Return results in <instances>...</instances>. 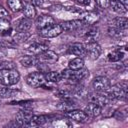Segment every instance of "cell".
<instances>
[{
	"mask_svg": "<svg viewBox=\"0 0 128 128\" xmlns=\"http://www.w3.org/2000/svg\"><path fill=\"white\" fill-rule=\"evenodd\" d=\"M37 66H38V68H39L40 72H42V73H47V72H49V67H48V64L43 63V62H38Z\"/></svg>",
	"mask_w": 128,
	"mask_h": 128,
	"instance_id": "36",
	"label": "cell"
},
{
	"mask_svg": "<svg viewBox=\"0 0 128 128\" xmlns=\"http://www.w3.org/2000/svg\"><path fill=\"white\" fill-rule=\"evenodd\" d=\"M92 86L95 91L98 92H106L111 86L110 80L105 76H97L92 81Z\"/></svg>",
	"mask_w": 128,
	"mask_h": 128,
	"instance_id": "8",
	"label": "cell"
},
{
	"mask_svg": "<svg viewBox=\"0 0 128 128\" xmlns=\"http://www.w3.org/2000/svg\"><path fill=\"white\" fill-rule=\"evenodd\" d=\"M84 25L85 23L82 20H70V21H65V22L60 23V26L64 32L77 31Z\"/></svg>",
	"mask_w": 128,
	"mask_h": 128,
	"instance_id": "11",
	"label": "cell"
},
{
	"mask_svg": "<svg viewBox=\"0 0 128 128\" xmlns=\"http://www.w3.org/2000/svg\"><path fill=\"white\" fill-rule=\"evenodd\" d=\"M30 37V33L28 32H16L13 35V41L17 44V43H23L26 40H28Z\"/></svg>",
	"mask_w": 128,
	"mask_h": 128,
	"instance_id": "29",
	"label": "cell"
},
{
	"mask_svg": "<svg viewBox=\"0 0 128 128\" xmlns=\"http://www.w3.org/2000/svg\"><path fill=\"white\" fill-rule=\"evenodd\" d=\"M7 5L10 8V10L14 12H19L23 10L25 3L22 0H7Z\"/></svg>",
	"mask_w": 128,
	"mask_h": 128,
	"instance_id": "24",
	"label": "cell"
},
{
	"mask_svg": "<svg viewBox=\"0 0 128 128\" xmlns=\"http://www.w3.org/2000/svg\"><path fill=\"white\" fill-rule=\"evenodd\" d=\"M32 26V19H29L27 17H23L18 20L16 23L15 29L17 32H27Z\"/></svg>",
	"mask_w": 128,
	"mask_h": 128,
	"instance_id": "16",
	"label": "cell"
},
{
	"mask_svg": "<svg viewBox=\"0 0 128 128\" xmlns=\"http://www.w3.org/2000/svg\"><path fill=\"white\" fill-rule=\"evenodd\" d=\"M45 79H46V81L51 82V83H58L61 80H63L62 76H61V73L60 72H56V71L47 72L45 74Z\"/></svg>",
	"mask_w": 128,
	"mask_h": 128,
	"instance_id": "26",
	"label": "cell"
},
{
	"mask_svg": "<svg viewBox=\"0 0 128 128\" xmlns=\"http://www.w3.org/2000/svg\"><path fill=\"white\" fill-rule=\"evenodd\" d=\"M20 79L19 72L14 69L0 70V84L5 86H11L16 84Z\"/></svg>",
	"mask_w": 128,
	"mask_h": 128,
	"instance_id": "2",
	"label": "cell"
},
{
	"mask_svg": "<svg viewBox=\"0 0 128 128\" xmlns=\"http://www.w3.org/2000/svg\"><path fill=\"white\" fill-rule=\"evenodd\" d=\"M15 64L11 61H1L0 62V70H5V69H14Z\"/></svg>",
	"mask_w": 128,
	"mask_h": 128,
	"instance_id": "34",
	"label": "cell"
},
{
	"mask_svg": "<svg viewBox=\"0 0 128 128\" xmlns=\"http://www.w3.org/2000/svg\"><path fill=\"white\" fill-rule=\"evenodd\" d=\"M99 36V29L96 26H90L89 28L86 29L84 33V38L86 39L87 42L95 41Z\"/></svg>",
	"mask_w": 128,
	"mask_h": 128,
	"instance_id": "20",
	"label": "cell"
},
{
	"mask_svg": "<svg viewBox=\"0 0 128 128\" xmlns=\"http://www.w3.org/2000/svg\"><path fill=\"white\" fill-rule=\"evenodd\" d=\"M48 120V117L45 115H33L30 119L28 127H36V126H41L45 124Z\"/></svg>",
	"mask_w": 128,
	"mask_h": 128,
	"instance_id": "23",
	"label": "cell"
},
{
	"mask_svg": "<svg viewBox=\"0 0 128 128\" xmlns=\"http://www.w3.org/2000/svg\"><path fill=\"white\" fill-rule=\"evenodd\" d=\"M127 25H128V20H127L126 17H120L119 16V17L114 18L110 22V26L118 28V29H121V30H126Z\"/></svg>",
	"mask_w": 128,
	"mask_h": 128,
	"instance_id": "22",
	"label": "cell"
},
{
	"mask_svg": "<svg viewBox=\"0 0 128 128\" xmlns=\"http://www.w3.org/2000/svg\"><path fill=\"white\" fill-rule=\"evenodd\" d=\"M72 94H73L72 91L67 90V89H59V90H57V91L55 92V95H56L58 98H60L61 100L72 98Z\"/></svg>",
	"mask_w": 128,
	"mask_h": 128,
	"instance_id": "31",
	"label": "cell"
},
{
	"mask_svg": "<svg viewBox=\"0 0 128 128\" xmlns=\"http://www.w3.org/2000/svg\"><path fill=\"white\" fill-rule=\"evenodd\" d=\"M76 106H77V104L72 98L63 99V100H61L60 103L57 104V109H59L61 111H64V112H67V111L76 109Z\"/></svg>",
	"mask_w": 128,
	"mask_h": 128,
	"instance_id": "17",
	"label": "cell"
},
{
	"mask_svg": "<svg viewBox=\"0 0 128 128\" xmlns=\"http://www.w3.org/2000/svg\"><path fill=\"white\" fill-rule=\"evenodd\" d=\"M96 4L100 7V8H108L109 5H110V0H95Z\"/></svg>",
	"mask_w": 128,
	"mask_h": 128,
	"instance_id": "35",
	"label": "cell"
},
{
	"mask_svg": "<svg viewBox=\"0 0 128 128\" xmlns=\"http://www.w3.org/2000/svg\"><path fill=\"white\" fill-rule=\"evenodd\" d=\"M33 116V113L28 108H24L23 110H20L15 117V122L18 124V126L21 127H28L31 117Z\"/></svg>",
	"mask_w": 128,
	"mask_h": 128,
	"instance_id": "7",
	"label": "cell"
},
{
	"mask_svg": "<svg viewBox=\"0 0 128 128\" xmlns=\"http://www.w3.org/2000/svg\"><path fill=\"white\" fill-rule=\"evenodd\" d=\"M68 52L72 55H75L77 57H83L86 55V51H85V46L82 43L76 42V43H72L69 45L68 47Z\"/></svg>",
	"mask_w": 128,
	"mask_h": 128,
	"instance_id": "15",
	"label": "cell"
},
{
	"mask_svg": "<svg viewBox=\"0 0 128 128\" xmlns=\"http://www.w3.org/2000/svg\"><path fill=\"white\" fill-rule=\"evenodd\" d=\"M37 58L39 60V62H43V63H46V64H49V63H54L58 60V55L52 51V50H45L44 52L40 53L39 55H37Z\"/></svg>",
	"mask_w": 128,
	"mask_h": 128,
	"instance_id": "13",
	"label": "cell"
},
{
	"mask_svg": "<svg viewBox=\"0 0 128 128\" xmlns=\"http://www.w3.org/2000/svg\"><path fill=\"white\" fill-rule=\"evenodd\" d=\"M65 116L71 120H74V121L80 122V123L87 122L89 119V116L85 113V111H82L79 109H73V110L67 111V112H65Z\"/></svg>",
	"mask_w": 128,
	"mask_h": 128,
	"instance_id": "10",
	"label": "cell"
},
{
	"mask_svg": "<svg viewBox=\"0 0 128 128\" xmlns=\"http://www.w3.org/2000/svg\"><path fill=\"white\" fill-rule=\"evenodd\" d=\"M21 95V92L19 90H13L11 88H8V86H0V98L6 99V98H11Z\"/></svg>",
	"mask_w": 128,
	"mask_h": 128,
	"instance_id": "19",
	"label": "cell"
},
{
	"mask_svg": "<svg viewBox=\"0 0 128 128\" xmlns=\"http://www.w3.org/2000/svg\"><path fill=\"white\" fill-rule=\"evenodd\" d=\"M10 21L7 18H0V33L1 34H6L10 27Z\"/></svg>",
	"mask_w": 128,
	"mask_h": 128,
	"instance_id": "32",
	"label": "cell"
},
{
	"mask_svg": "<svg viewBox=\"0 0 128 128\" xmlns=\"http://www.w3.org/2000/svg\"><path fill=\"white\" fill-rule=\"evenodd\" d=\"M124 31H126V30H121V29H118V28H115L112 26H110L108 29L109 35L113 38H121L124 35Z\"/></svg>",
	"mask_w": 128,
	"mask_h": 128,
	"instance_id": "33",
	"label": "cell"
},
{
	"mask_svg": "<svg viewBox=\"0 0 128 128\" xmlns=\"http://www.w3.org/2000/svg\"><path fill=\"white\" fill-rule=\"evenodd\" d=\"M68 67L69 69H72V70H79L84 67V60L81 57H76L69 61Z\"/></svg>",
	"mask_w": 128,
	"mask_h": 128,
	"instance_id": "27",
	"label": "cell"
},
{
	"mask_svg": "<svg viewBox=\"0 0 128 128\" xmlns=\"http://www.w3.org/2000/svg\"><path fill=\"white\" fill-rule=\"evenodd\" d=\"M54 23H55V20L52 16H50L48 14H43V15H40L37 17L35 25H36V28L38 30H41V29L46 28V27H48Z\"/></svg>",
	"mask_w": 128,
	"mask_h": 128,
	"instance_id": "12",
	"label": "cell"
},
{
	"mask_svg": "<svg viewBox=\"0 0 128 128\" xmlns=\"http://www.w3.org/2000/svg\"><path fill=\"white\" fill-rule=\"evenodd\" d=\"M45 81H46L45 74L40 72V71L39 72H32L26 77V83L30 87H34V88L42 86Z\"/></svg>",
	"mask_w": 128,
	"mask_h": 128,
	"instance_id": "6",
	"label": "cell"
},
{
	"mask_svg": "<svg viewBox=\"0 0 128 128\" xmlns=\"http://www.w3.org/2000/svg\"><path fill=\"white\" fill-rule=\"evenodd\" d=\"M7 16H8V11L3 6L0 5V18H7Z\"/></svg>",
	"mask_w": 128,
	"mask_h": 128,
	"instance_id": "37",
	"label": "cell"
},
{
	"mask_svg": "<svg viewBox=\"0 0 128 128\" xmlns=\"http://www.w3.org/2000/svg\"><path fill=\"white\" fill-rule=\"evenodd\" d=\"M63 80H68L72 83H79L80 81L86 79L89 76V71L86 68H81L79 70L65 69L60 72Z\"/></svg>",
	"mask_w": 128,
	"mask_h": 128,
	"instance_id": "1",
	"label": "cell"
},
{
	"mask_svg": "<svg viewBox=\"0 0 128 128\" xmlns=\"http://www.w3.org/2000/svg\"><path fill=\"white\" fill-rule=\"evenodd\" d=\"M48 49V45L46 43H43V42H33L32 44L29 45V47L27 48L26 52L29 54V55H39L40 53L44 52L45 50Z\"/></svg>",
	"mask_w": 128,
	"mask_h": 128,
	"instance_id": "14",
	"label": "cell"
},
{
	"mask_svg": "<svg viewBox=\"0 0 128 128\" xmlns=\"http://www.w3.org/2000/svg\"><path fill=\"white\" fill-rule=\"evenodd\" d=\"M79 4H81V5H84V6H86V5H89L90 4V0H76Z\"/></svg>",
	"mask_w": 128,
	"mask_h": 128,
	"instance_id": "39",
	"label": "cell"
},
{
	"mask_svg": "<svg viewBox=\"0 0 128 128\" xmlns=\"http://www.w3.org/2000/svg\"><path fill=\"white\" fill-rule=\"evenodd\" d=\"M124 56V53L120 50H114L108 54V60L110 62H118L120 61Z\"/></svg>",
	"mask_w": 128,
	"mask_h": 128,
	"instance_id": "30",
	"label": "cell"
},
{
	"mask_svg": "<svg viewBox=\"0 0 128 128\" xmlns=\"http://www.w3.org/2000/svg\"><path fill=\"white\" fill-rule=\"evenodd\" d=\"M108 94L115 100V99H124L127 95V82L122 81L118 84L110 86L107 90Z\"/></svg>",
	"mask_w": 128,
	"mask_h": 128,
	"instance_id": "4",
	"label": "cell"
},
{
	"mask_svg": "<svg viewBox=\"0 0 128 128\" xmlns=\"http://www.w3.org/2000/svg\"><path fill=\"white\" fill-rule=\"evenodd\" d=\"M120 3H122L125 7H127V5H128V0H118Z\"/></svg>",
	"mask_w": 128,
	"mask_h": 128,
	"instance_id": "40",
	"label": "cell"
},
{
	"mask_svg": "<svg viewBox=\"0 0 128 128\" xmlns=\"http://www.w3.org/2000/svg\"><path fill=\"white\" fill-rule=\"evenodd\" d=\"M19 62L22 66L25 67H32L38 64L39 60L37 58V56L35 55H28V56H23L19 59Z\"/></svg>",
	"mask_w": 128,
	"mask_h": 128,
	"instance_id": "21",
	"label": "cell"
},
{
	"mask_svg": "<svg viewBox=\"0 0 128 128\" xmlns=\"http://www.w3.org/2000/svg\"><path fill=\"white\" fill-rule=\"evenodd\" d=\"M85 51L86 54L92 60H96L99 58L101 54V47L96 41H91V42H87V44L85 45Z\"/></svg>",
	"mask_w": 128,
	"mask_h": 128,
	"instance_id": "9",
	"label": "cell"
},
{
	"mask_svg": "<svg viewBox=\"0 0 128 128\" xmlns=\"http://www.w3.org/2000/svg\"><path fill=\"white\" fill-rule=\"evenodd\" d=\"M87 99L89 102H92V103H95L99 106H105V105H108L112 100H114L108 93H105V92H93V93H88L87 94Z\"/></svg>",
	"mask_w": 128,
	"mask_h": 128,
	"instance_id": "3",
	"label": "cell"
},
{
	"mask_svg": "<svg viewBox=\"0 0 128 128\" xmlns=\"http://www.w3.org/2000/svg\"><path fill=\"white\" fill-rule=\"evenodd\" d=\"M31 4L32 5H35V6H41L44 2V0H30Z\"/></svg>",
	"mask_w": 128,
	"mask_h": 128,
	"instance_id": "38",
	"label": "cell"
},
{
	"mask_svg": "<svg viewBox=\"0 0 128 128\" xmlns=\"http://www.w3.org/2000/svg\"><path fill=\"white\" fill-rule=\"evenodd\" d=\"M39 32V35L42 37V38H54L58 35H60L63 30L60 26V24H52L46 28H43L41 30H38Z\"/></svg>",
	"mask_w": 128,
	"mask_h": 128,
	"instance_id": "5",
	"label": "cell"
},
{
	"mask_svg": "<svg viewBox=\"0 0 128 128\" xmlns=\"http://www.w3.org/2000/svg\"><path fill=\"white\" fill-rule=\"evenodd\" d=\"M22 11H23L24 16L29 18V19H33L36 16V10L34 8V5H32V4H29V3L25 4Z\"/></svg>",
	"mask_w": 128,
	"mask_h": 128,
	"instance_id": "28",
	"label": "cell"
},
{
	"mask_svg": "<svg viewBox=\"0 0 128 128\" xmlns=\"http://www.w3.org/2000/svg\"><path fill=\"white\" fill-rule=\"evenodd\" d=\"M85 113L89 116V117H97L101 114L102 112V107L95 104V103H92L90 102L88 105H86L85 107Z\"/></svg>",
	"mask_w": 128,
	"mask_h": 128,
	"instance_id": "18",
	"label": "cell"
},
{
	"mask_svg": "<svg viewBox=\"0 0 128 128\" xmlns=\"http://www.w3.org/2000/svg\"><path fill=\"white\" fill-rule=\"evenodd\" d=\"M112 10L118 14H125L127 12V7H125L118 0H110V5Z\"/></svg>",
	"mask_w": 128,
	"mask_h": 128,
	"instance_id": "25",
	"label": "cell"
}]
</instances>
